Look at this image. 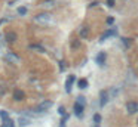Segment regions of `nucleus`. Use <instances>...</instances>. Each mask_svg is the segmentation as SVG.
Segmentation results:
<instances>
[{"label": "nucleus", "instance_id": "nucleus-1", "mask_svg": "<svg viewBox=\"0 0 138 127\" xmlns=\"http://www.w3.org/2000/svg\"><path fill=\"white\" fill-rule=\"evenodd\" d=\"M34 21L39 24H52L53 19H52V15H49V13H39L34 16Z\"/></svg>", "mask_w": 138, "mask_h": 127}, {"label": "nucleus", "instance_id": "nucleus-2", "mask_svg": "<svg viewBox=\"0 0 138 127\" xmlns=\"http://www.w3.org/2000/svg\"><path fill=\"white\" fill-rule=\"evenodd\" d=\"M51 106H52L51 101H43V102H40V103L37 105L36 111H37V112H46L48 110H51Z\"/></svg>", "mask_w": 138, "mask_h": 127}, {"label": "nucleus", "instance_id": "nucleus-3", "mask_svg": "<svg viewBox=\"0 0 138 127\" xmlns=\"http://www.w3.org/2000/svg\"><path fill=\"white\" fill-rule=\"evenodd\" d=\"M108 101H110L108 90H101V92H100V105H101V106H105Z\"/></svg>", "mask_w": 138, "mask_h": 127}, {"label": "nucleus", "instance_id": "nucleus-4", "mask_svg": "<svg viewBox=\"0 0 138 127\" xmlns=\"http://www.w3.org/2000/svg\"><path fill=\"white\" fill-rule=\"evenodd\" d=\"M126 110H128L129 114H137L138 112V102H134V101L128 102V103H126Z\"/></svg>", "mask_w": 138, "mask_h": 127}, {"label": "nucleus", "instance_id": "nucleus-5", "mask_svg": "<svg viewBox=\"0 0 138 127\" xmlns=\"http://www.w3.org/2000/svg\"><path fill=\"white\" fill-rule=\"evenodd\" d=\"M5 61H8L9 64H18V62H19V56L13 55L12 52H9V53H6V56H5Z\"/></svg>", "mask_w": 138, "mask_h": 127}, {"label": "nucleus", "instance_id": "nucleus-6", "mask_svg": "<svg viewBox=\"0 0 138 127\" xmlns=\"http://www.w3.org/2000/svg\"><path fill=\"white\" fill-rule=\"evenodd\" d=\"M83 108H85V106H83V105H80V103H77V102L74 103V114L77 115L79 118H82V117H83Z\"/></svg>", "mask_w": 138, "mask_h": 127}, {"label": "nucleus", "instance_id": "nucleus-7", "mask_svg": "<svg viewBox=\"0 0 138 127\" xmlns=\"http://www.w3.org/2000/svg\"><path fill=\"white\" fill-rule=\"evenodd\" d=\"M105 58H107V55H105L104 52H100V53L96 55V64H98V65H104V64H105Z\"/></svg>", "mask_w": 138, "mask_h": 127}, {"label": "nucleus", "instance_id": "nucleus-8", "mask_svg": "<svg viewBox=\"0 0 138 127\" xmlns=\"http://www.w3.org/2000/svg\"><path fill=\"white\" fill-rule=\"evenodd\" d=\"M30 123H31V120L28 118V117H19V118H18V124H19L21 127H25V126H28Z\"/></svg>", "mask_w": 138, "mask_h": 127}, {"label": "nucleus", "instance_id": "nucleus-9", "mask_svg": "<svg viewBox=\"0 0 138 127\" xmlns=\"http://www.w3.org/2000/svg\"><path fill=\"white\" fill-rule=\"evenodd\" d=\"M73 83H74V76H70L68 78H67V81H65V90L67 92H71V86H73Z\"/></svg>", "mask_w": 138, "mask_h": 127}, {"label": "nucleus", "instance_id": "nucleus-10", "mask_svg": "<svg viewBox=\"0 0 138 127\" xmlns=\"http://www.w3.org/2000/svg\"><path fill=\"white\" fill-rule=\"evenodd\" d=\"M17 34L15 33H12V31H10V33H8L6 34V42L8 43H13V42H17Z\"/></svg>", "mask_w": 138, "mask_h": 127}, {"label": "nucleus", "instance_id": "nucleus-11", "mask_svg": "<svg viewBox=\"0 0 138 127\" xmlns=\"http://www.w3.org/2000/svg\"><path fill=\"white\" fill-rule=\"evenodd\" d=\"M13 99L15 101H22L24 99V92L22 90H15L13 92Z\"/></svg>", "mask_w": 138, "mask_h": 127}, {"label": "nucleus", "instance_id": "nucleus-12", "mask_svg": "<svg viewBox=\"0 0 138 127\" xmlns=\"http://www.w3.org/2000/svg\"><path fill=\"white\" fill-rule=\"evenodd\" d=\"M114 34H116V30L113 28L112 31H107L105 34H103V37H101V40H100V42H104V40H105L107 37H110V35H114Z\"/></svg>", "mask_w": 138, "mask_h": 127}, {"label": "nucleus", "instance_id": "nucleus-13", "mask_svg": "<svg viewBox=\"0 0 138 127\" xmlns=\"http://www.w3.org/2000/svg\"><path fill=\"white\" fill-rule=\"evenodd\" d=\"M77 86H79V89H86V87H88V81L85 80V78H82V80H79Z\"/></svg>", "mask_w": 138, "mask_h": 127}, {"label": "nucleus", "instance_id": "nucleus-14", "mask_svg": "<svg viewBox=\"0 0 138 127\" xmlns=\"http://www.w3.org/2000/svg\"><path fill=\"white\" fill-rule=\"evenodd\" d=\"M30 49L31 50H39V52H45V49L42 46H39V44H30Z\"/></svg>", "mask_w": 138, "mask_h": 127}, {"label": "nucleus", "instance_id": "nucleus-15", "mask_svg": "<svg viewBox=\"0 0 138 127\" xmlns=\"http://www.w3.org/2000/svg\"><path fill=\"white\" fill-rule=\"evenodd\" d=\"M0 117H2V120H3V123L8 121V120H10L9 118V114L6 112V111H0Z\"/></svg>", "mask_w": 138, "mask_h": 127}, {"label": "nucleus", "instance_id": "nucleus-16", "mask_svg": "<svg viewBox=\"0 0 138 127\" xmlns=\"http://www.w3.org/2000/svg\"><path fill=\"white\" fill-rule=\"evenodd\" d=\"M88 34H89V30H88L86 27L80 30V37H88Z\"/></svg>", "mask_w": 138, "mask_h": 127}, {"label": "nucleus", "instance_id": "nucleus-17", "mask_svg": "<svg viewBox=\"0 0 138 127\" xmlns=\"http://www.w3.org/2000/svg\"><path fill=\"white\" fill-rule=\"evenodd\" d=\"M71 47H73V49H79V47H80V42L74 39V40L71 42Z\"/></svg>", "mask_w": 138, "mask_h": 127}, {"label": "nucleus", "instance_id": "nucleus-18", "mask_svg": "<svg viewBox=\"0 0 138 127\" xmlns=\"http://www.w3.org/2000/svg\"><path fill=\"white\" fill-rule=\"evenodd\" d=\"M100 121H101V115H100V114H95V115H94V123H95V126H98V124H100Z\"/></svg>", "mask_w": 138, "mask_h": 127}, {"label": "nucleus", "instance_id": "nucleus-19", "mask_svg": "<svg viewBox=\"0 0 138 127\" xmlns=\"http://www.w3.org/2000/svg\"><path fill=\"white\" fill-rule=\"evenodd\" d=\"M108 95H110V99H113V98H114V96H116V95H117V89H116V87H114V89H113L112 92H108Z\"/></svg>", "mask_w": 138, "mask_h": 127}, {"label": "nucleus", "instance_id": "nucleus-20", "mask_svg": "<svg viewBox=\"0 0 138 127\" xmlns=\"http://www.w3.org/2000/svg\"><path fill=\"white\" fill-rule=\"evenodd\" d=\"M77 103H80V105L85 106V98H83V96H79V98H77Z\"/></svg>", "mask_w": 138, "mask_h": 127}, {"label": "nucleus", "instance_id": "nucleus-21", "mask_svg": "<svg viewBox=\"0 0 138 127\" xmlns=\"http://www.w3.org/2000/svg\"><path fill=\"white\" fill-rule=\"evenodd\" d=\"M18 13H19V15H25V13H27V9L25 8H19V9H18Z\"/></svg>", "mask_w": 138, "mask_h": 127}, {"label": "nucleus", "instance_id": "nucleus-22", "mask_svg": "<svg viewBox=\"0 0 138 127\" xmlns=\"http://www.w3.org/2000/svg\"><path fill=\"white\" fill-rule=\"evenodd\" d=\"M58 112H60L61 115H64V114H65V110H64V106H60V108H58Z\"/></svg>", "mask_w": 138, "mask_h": 127}, {"label": "nucleus", "instance_id": "nucleus-23", "mask_svg": "<svg viewBox=\"0 0 138 127\" xmlns=\"http://www.w3.org/2000/svg\"><path fill=\"white\" fill-rule=\"evenodd\" d=\"M107 5H108L110 8H113V6H114V0H107Z\"/></svg>", "mask_w": 138, "mask_h": 127}, {"label": "nucleus", "instance_id": "nucleus-24", "mask_svg": "<svg viewBox=\"0 0 138 127\" xmlns=\"http://www.w3.org/2000/svg\"><path fill=\"white\" fill-rule=\"evenodd\" d=\"M123 43H125V46H129V39H122Z\"/></svg>", "mask_w": 138, "mask_h": 127}, {"label": "nucleus", "instance_id": "nucleus-25", "mask_svg": "<svg viewBox=\"0 0 138 127\" xmlns=\"http://www.w3.org/2000/svg\"><path fill=\"white\" fill-rule=\"evenodd\" d=\"M65 118H67V115H65ZM65 118L61 121V124H60V127H65Z\"/></svg>", "mask_w": 138, "mask_h": 127}, {"label": "nucleus", "instance_id": "nucleus-26", "mask_svg": "<svg viewBox=\"0 0 138 127\" xmlns=\"http://www.w3.org/2000/svg\"><path fill=\"white\" fill-rule=\"evenodd\" d=\"M113 22H114L113 18H107V24H113Z\"/></svg>", "mask_w": 138, "mask_h": 127}, {"label": "nucleus", "instance_id": "nucleus-27", "mask_svg": "<svg viewBox=\"0 0 138 127\" xmlns=\"http://www.w3.org/2000/svg\"><path fill=\"white\" fill-rule=\"evenodd\" d=\"M60 68H61V71H64V69H65V65H64V62H61Z\"/></svg>", "mask_w": 138, "mask_h": 127}, {"label": "nucleus", "instance_id": "nucleus-28", "mask_svg": "<svg viewBox=\"0 0 138 127\" xmlns=\"http://www.w3.org/2000/svg\"><path fill=\"white\" fill-rule=\"evenodd\" d=\"M94 127H100V126H94Z\"/></svg>", "mask_w": 138, "mask_h": 127}, {"label": "nucleus", "instance_id": "nucleus-29", "mask_svg": "<svg viewBox=\"0 0 138 127\" xmlns=\"http://www.w3.org/2000/svg\"><path fill=\"white\" fill-rule=\"evenodd\" d=\"M0 24H2V21H0Z\"/></svg>", "mask_w": 138, "mask_h": 127}]
</instances>
